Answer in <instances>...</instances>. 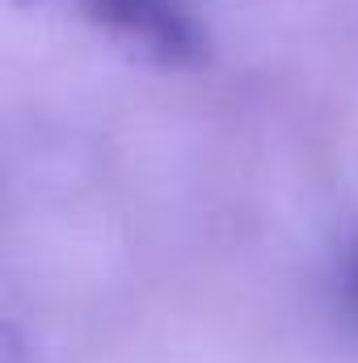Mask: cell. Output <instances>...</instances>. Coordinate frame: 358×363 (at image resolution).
Masks as SVG:
<instances>
[{
  "instance_id": "2",
  "label": "cell",
  "mask_w": 358,
  "mask_h": 363,
  "mask_svg": "<svg viewBox=\"0 0 358 363\" xmlns=\"http://www.w3.org/2000/svg\"><path fill=\"white\" fill-rule=\"evenodd\" d=\"M350 308L358 313V267H354V274H350Z\"/></svg>"
},
{
  "instance_id": "1",
  "label": "cell",
  "mask_w": 358,
  "mask_h": 363,
  "mask_svg": "<svg viewBox=\"0 0 358 363\" xmlns=\"http://www.w3.org/2000/svg\"><path fill=\"white\" fill-rule=\"evenodd\" d=\"M81 9L97 30L148 64L198 68L207 60V34L181 0H81Z\"/></svg>"
}]
</instances>
